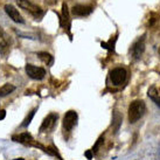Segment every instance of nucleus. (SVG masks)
Here are the masks:
<instances>
[{"mask_svg":"<svg viewBox=\"0 0 160 160\" xmlns=\"http://www.w3.org/2000/svg\"><path fill=\"white\" fill-rule=\"evenodd\" d=\"M146 111V105L143 101H133L129 106V120L130 123L138 121Z\"/></svg>","mask_w":160,"mask_h":160,"instance_id":"nucleus-1","label":"nucleus"},{"mask_svg":"<svg viewBox=\"0 0 160 160\" xmlns=\"http://www.w3.org/2000/svg\"><path fill=\"white\" fill-rule=\"evenodd\" d=\"M17 3H18V5H19V7H21V8H23L25 11L29 12V13H31L33 17H35V18H39V17L42 14L41 7L38 6V5H35V4H33V3H31L29 0H17Z\"/></svg>","mask_w":160,"mask_h":160,"instance_id":"nucleus-2","label":"nucleus"},{"mask_svg":"<svg viewBox=\"0 0 160 160\" xmlns=\"http://www.w3.org/2000/svg\"><path fill=\"white\" fill-rule=\"evenodd\" d=\"M110 80L114 85H121L126 80V70L121 67H117L110 71Z\"/></svg>","mask_w":160,"mask_h":160,"instance_id":"nucleus-3","label":"nucleus"},{"mask_svg":"<svg viewBox=\"0 0 160 160\" xmlns=\"http://www.w3.org/2000/svg\"><path fill=\"white\" fill-rule=\"evenodd\" d=\"M77 123V112L74 111V110H69L68 112H66L63 117V130L64 132H69L72 130V127L76 125Z\"/></svg>","mask_w":160,"mask_h":160,"instance_id":"nucleus-4","label":"nucleus"},{"mask_svg":"<svg viewBox=\"0 0 160 160\" xmlns=\"http://www.w3.org/2000/svg\"><path fill=\"white\" fill-rule=\"evenodd\" d=\"M144 50H145V39H144V36H141L140 39H138L133 43V46L130 49V53L134 60H138L141 57Z\"/></svg>","mask_w":160,"mask_h":160,"instance_id":"nucleus-5","label":"nucleus"},{"mask_svg":"<svg viewBox=\"0 0 160 160\" xmlns=\"http://www.w3.org/2000/svg\"><path fill=\"white\" fill-rule=\"evenodd\" d=\"M27 75L33 80H42L46 76V70L41 67H35L33 64H26Z\"/></svg>","mask_w":160,"mask_h":160,"instance_id":"nucleus-6","label":"nucleus"},{"mask_svg":"<svg viewBox=\"0 0 160 160\" xmlns=\"http://www.w3.org/2000/svg\"><path fill=\"white\" fill-rule=\"evenodd\" d=\"M57 118H58L57 114H49L42 121V125L40 126V132H47L48 130H53L56 125Z\"/></svg>","mask_w":160,"mask_h":160,"instance_id":"nucleus-7","label":"nucleus"},{"mask_svg":"<svg viewBox=\"0 0 160 160\" xmlns=\"http://www.w3.org/2000/svg\"><path fill=\"white\" fill-rule=\"evenodd\" d=\"M5 12L7 13V15L13 20L14 22H18V23H23V19H22V17L20 15V13H19V11L13 6V5H9V4H7V5H5Z\"/></svg>","mask_w":160,"mask_h":160,"instance_id":"nucleus-8","label":"nucleus"},{"mask_svg":"<svg viewBox=\"0 0 160 160\" xmlns=\"http://www.w3.org/2000/svg\"><path fill=\"white\" fill-rule=\"evenodd\" d=\"M60 23L62 27L67 28L70 35V15H69V9L66 3L62 4V15H61V19H60Z\"/></svg>","mask_w":160,"mask_h":160,"instance_id":"nucleus-9","label":"nucleus"},{"mask_svg":"<svg viewBox=\"0 0 160 160\" xmlns=\"http://www.w3.org/2000/svg\"><path fill=\"white\" fill-rule=\"evenodd\" d=\"M14 141L17 143H20V144H23V145H28V146H34L35 143H34V139L33 137L28 132H23V133H20L19 136H13L12 137Z\"/></svg>","mask_w":160,"mask_h":160,"instance_id":"nucleus-10","label":"nucleus"},{"mask_svg":"<svg viewBox=\"0 0 160 160\" xmlns=\"http://www.w3.org/2000/svg\"><path fill=\"white\" fill-rule=\"evenodd\" d=\"M92 12V7L91 6H87V5H75L72 7L71 13L77 17H87Z\"/></svg>","mask_w":160,"mask_h":160,"instance_id":"nucleus-11","label":"nucleus"},{"mask_svg":"<svg viewBox=\"0 0 160 160\" xmlns=\"http://www.w3.org/2000/svg\"><path fill=\"white\" fill-rule=\"evenodd\" d=\"M7 47H8L7 36H6L5 32L1 29V27H0V54H3V53L6 52Z\"/></svg>","mask_w":160,"mask_h":160,"instance_id":"nucleus-12","label":"nucleus"},{"mask_svg":"<svg viewBox=\"0 0 160 160\" xmlns=\"http://www.w3.org/2000/svg\"><path fill=\"white\" fill-rule=\"evenodd\" d=\"M38 56H39V58L42 61V62H44L49 67H50L53 64V62H54V57L50 54H49V53H47V52H39L38 53Z\"/></svg>","mask_w":160,"mask_h":160,"instance_id":"nucleus-13","label":"nucleus"},{"mask_svg":"<svg viewBox=\"0 0 160 160\" xmlns=\"http://www.w3.org/2000/svg\"><path fill=\"white\" fill-rule=\"evenodd\" d=\"M147 95H149V97L160 108V96L158 95L157 88H155V87H151V88L149 89V91H147Z\"/></svg>","mask_w":160,"mask_h":160,"instance_id":"nucleus-14","label":"nucleus"},{"mask_svg":"<svg viewBox=\"0 0 160 160\" xmlns=\"http://www.w3.org/2000/svg\"><path fill=\"white\" fill-rule=\"evenodd\" d=\"M14 90H15V87H14V85H13V84L7 83V84L3 85V87L0 88V97H5V96H7V95L12 94Z\"/></svg>","mask_w":160,"mask_h":160,"instance_id":"nucleus-15","label":"nucleus"},{"mask_svg":"<svg viewBox=\"0 0 160 160\" xmlns=\"http://www.w3.org/2000/svg\"><path fill=\"white\" fill-rule=\"evenodd\" d=\"M36 110H38V108H34L32 111L28 112V115L26 116V118H25L23 121L21 123V126H22V127H27V126L31 124V121H32V119H33V117H34V115H35V112H36Z\"/></svg>","mask_w":160,"mask_h":160,"instance_id":"nucleus-16","label":"nucleus"},{"mask_svg":"<svg viewBox=\"0 0 160 160\" xmlns=\"http://www.w3.org/2000/svg\"><path fill=\"white\" fill-rule=\"evenodd\" d=\"M120 123H121V116L117 112V111H115V116H114V121H112V124H116V126H115V133L118 131V129H119V125H120Z\"/></svg>","mask_w":160,"mask_h":160,"instance_id":"nucleus-17","label":"nucleus"},{"mask_svg":"<svg viewBox=\"0 0 160 160\" xmlns=\"http://www.w3.org/2000/svg\"><path fill=\"white\" fill-rule=\"evenodd\" d=\"M104 143V136H101L100 138H98L97 139V141H96V144L94 145V147H92V153H96L97 151H98V149H100V147H101V145Z\"/></svg>","mask_w":160,"mask_h":160,"instance_id":"nucleus-18","label":"nucleus"},{"mask_svg":"<svg viewBox=\"0 0 160 160\" xmlns=\"http://www.w3.org/2000/svg\"><path fill=\"white\" fill-rule=\"evenodd\" d=\"M116 41H117V38H114V40L110 39V41L108 43V49H109V50H111V52L115 50V43H116Z\"/></svg>","mask_w":160,"mask_h":160,"instance_id":"nucleus-19","label":"nucleus"},{"mask_svg":"<svg viewBox=\"0 0 160 160\" xmlns=\"http://www.w3.org/2000/svg\"><path fill=\"white\" fill-rule=\"evenodd\" d=\"M84 155L87 157V159H89V160H91V159H92V157H94V154H92V151H91V150H88V151H85Z\"/></svg>","mask_w":160,"mask_h":160,"instance_id":"nucleus-20","label":"nucleus"},{"mask_svg":"<svg viewBox=\"0 0 160 160\" xmlns=\"http://www.w3.org/2000/svg\"><path fill=\"white\" fill-rule=\"evenodd\" d=\"M5 117H6V111L5 110H0V120L5 119Z\"/></svg>","mask_w":160,"mask_h":160,"instance_id":"nucleus-21","label":"nucleus"},{"mask_svg":"<svg viewBox=\"0 0 160 160\" xmlns=\"http://www.w3.org/2000/svg\"><path fill=\"white\" fill-rule=\"evenodd\" d=\"M155 21H157V19H155V18L151 19V21L149 22V26H150V27H151V26H153V25H154V22H155Z\"/></svg>","mask_w":160,"mask_h":160,"instance_id":"nucleus-22","label":"nucleus"},{"mask_svg":"<svg viewBox=\"0 0 160 160\" xmlns=\"http://www.w3.org/2000/svg\"><path fill=\"white\" fill-rule=\"evenodd\" d=\"M101 46H102L104 49H108V43H106V42H102V43H101Z\"/></svg>","mask_w":160,"mask_h":160,"instance_id":"nucleus-23","label":"nucleus"},{"mask_svg":"<svg viewBox=\"0 0 160 160\" xmlns=\"http://www.w3.org/2000/svg\"><path fill=\"white\" fill-rule=\"evenodd\" d=\"M15 160H25L23 158H19V159H15Z\"/></svg>","mask_w":160,"mask_h":160,"instance_id":"nucleus-24","label":"nucleus"},{"mask_svg":"<svg viewBox=\"0 0 160 160\" xmlns=\"http://www.w3.org/2000/svg\"><path fill=\"white\" fill-rule=\"evenodd\" d=\"M159 52H160V50H159Z\"/></svg>","mask_w":160,"mask_h":160,"instance_id":"nucleus-25","label":"nucleus"}]
</instances>
